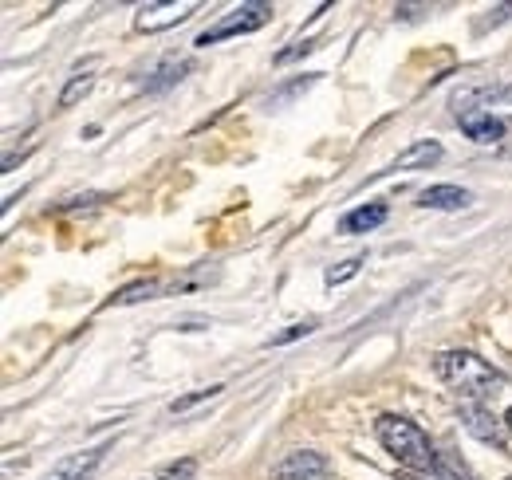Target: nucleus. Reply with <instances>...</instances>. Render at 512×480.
<instances>
[{"instance_id":"a211bd4d","label":"nucleus","mask_w":512,"mask_h":480,"mask_svg":"<svg viewBox=\"0 0 512 480\" xmlns=\"http://www.w3.org/2000/svg\"><path fill=\"white\" fill-rule=\"evenodd\" d=\"M312 331H316V323H292L288 331L272 335V339H268V347H284V343H292V339H300V335H312Z\"/></svg>"},{"instance_id":"9b49d317","label":"nucleus","mask_w":512,"mask_h":480,"mask_svg":"<svg viewBox=\"0 0 512 480\" xmlns=\"http://www.w3.org/2000/svg\"><path fill=\"white\" fill-rule=\"evenodd\" d=\"M386 221V205L383 201H371V205H359V209H351L343 221H339V229L343 233H371V229H379Z\"/></svg>"},{"instance_id":"6e6552de","label":"nucleus","mask_w":512,"mask_h":480,"mask_svg":"<svg viewBox=\"0 0 512 480\" xmlns=\"http://www.w3.org/2000/svg\"><path fill=\"white\" fill-rule=\"evenodd\" d=\"M457 122H461V130H465L473 142H485V146H489V142H501L505 130H509L505 122L493 119V115L481 111V107H473V111H457Z\"/></svg>"},{"instance_id":"ddd939ff","label":"nucleus","mask_w":512,"mask_h":480,"mask_svg":"<svg viewBox=\"0 0 512 480\" xmlns=\"http://www.w3.org/2000/svg\"><path fill=\"white\" fill-rule=\"evenodd\" d=\"M162 284L158 280H142V284H130V288H123L115 300L107 303V307H115V303H138V300H154V292H158Z\"/></svg>"},{"instance_id":"9d476101","label":"nucleus","mask_w":512,"mask_h":480,"mask_svg":"<svg viewBox=\"0 0 512 480\" xmlns=\"http://www.w3.org/2000/svg\"><path fill=\"white\" fill-rule=\"evenodd\" d=\"M442 142H434V138H426V142H414L410 150H402L398 158H394V166L390 170H422V166H434V162H442Z\"/></svg>"},{"instance_id":"f03ea898","label":"nucleus","mask_w":512,"mask_h":480,"mask_svg":"<svg viewBox=\"0 0 512 480\" xmlns=\"http://www.w3.org/2000/svg\"><path fill=\"white\" fill-rule=\"evenodd\" d=\"M434 366H438L442 382L461 402H485L505 386V374L493 362L473 355V351H446V355H438Z\"/></svg>"},{"instance_id":"423d86ee","label":"nucleus","mask_w":512,"mask_h":480,"mask_svg":"<svg viewBox=\"0 0 512 480\" xmlns=\"http://www.w3.org/2000/svg\"><path fill=\"white\" fill-rule=\"evenodd\" d=\"M107 449H111V441H103V445H95V449H83V453H71V457H64L56 469H48L40 480H87L99 465H103Z\"/></svg>"},{"instance_id":"6ab92c4d","label":"nucleus","mask_w":512,"mask_h":480,"mask_svg":"<svg viewBox=\"0 0 512 480\" xmlns=\"http://www.w3.org/2000/svg\"><path fill=\"white\" fill-rule=\"evenodd\" d=\"M406 480H461L449 465H438L434 473H406Z\"/></svg>"},{"instance_id":"f3484780","label":"nucleus","mask_w":512,"mask_h":480,"mask_svg":"<svg viewBox=\"0 0 512 480\" xmlns=\"http://www.w3.org/2000/svg\"><path fill=\"white\" fill-rule=\"evenodd\" d=\"M359 264H363V260H359V256H351V260H343L339 268H327V276H323V280H327V284H343V280H351V276L359 272Z\"/></svg>"},{"instance_id":"0eeeda50","label":"nucleus","mask_w":512,"mask_h":480,"mask_svg":"<svg viewBox=\"0 0 512 480\" xmlns=\"http://www.w3.org/2000/svg\"><path fill=\"white\" fill-rule=\"evenodd\" d=\"M461 421H465V429H469L473 437H481L485 445L505 449V429L497 425V418H493L481 402H461Z\"/></svg>"},{"instance_id":"2eb2a0df","label":"nucleus","mask_w":512,"mask_h":480,"mask_svg":"<svg viewBox=\"0 0 512 480\" xmlns=\"http://www.w3.org/2000/svg\"><path fill=\"white\" fill-rule=\"evenodd\" d=\"M182 71H186V63H182V60H166L158 71H154L158 79H154V83H142V87H146V91H162V87L178 83V79H182Z\"/></svg>"},{"instance_id":"1a4fd4ad","label":"nucleus","mask_w":512,"mask_h":480,"mask_svg":"<svg viewBox=\"0 0 512 480\" xmlns=\"http://www.w3.org/2000/svg\"><path fill=\"white\" fill-rule=\"evenodd\" d=\"M473 197H469V189H461V185H430V189H422L418 193V205L422 209H442V213H457V209H465Z\"/></svg>"},{"instance_id":"f8f14e48","label":"nucleus","mask_w":512,"mask_h":480,"mask_svg":"<svg viewBox=\"0 0 512 480\" xmlns=\"http://www.w3.org/2000/svg\"><path fill=\"white\" fill-rule=\"evenodd\" d=\"M95 67H99V60L91 56V60L83 63V67H79V71H75V75L67 79V87L60 91V111L75 107V103H79V99H83V95H87V91L95 87Z\"/></svg>"},{"instance_id":"39448f33","label":"nucleus","mask_w":512,"mask_h":480,"mask_svg":"<svg viewBox=\"0 0 512 480\" xmlns=\"http://www.w3.org/2000/svg\"><path fill=\"white\" fill-rule=\"evenodd\" d=\"M331 477V465L323 453L312 449H300V453H288L280 465H276V480H327Z\"/></svg>"},{"instance_id":"aec40b11","label":"nucleus","mask_w":512,"mask_h":480,"mask_svg":"<svg viewBox=\"0 0 512 480\" xmlns=\"http://www.w3.org/2000/svg\"><path fill=\"white\" fill-rule=\"evenodd\" d=\"M312 48H316V44H312V40H304V44H296V48H288V52H280V56H276V63H288V60H296V56H308Z\"/></svg>"},{"instance_id":"4468645a","label":"nucleus","mask_w":512,"mask_h":480,"mask_svg":"<svg viewBox=\"0 0 512 480\" xmlns=\"http://www.w3.org/2000/svg\"><path fill=\"white\" fill-rule=\"evenodd\" d=\"M193 473H197V461L182 457V461H174V465H166V469H158V473H150L142 480H193Z\"/></svg>"},{"instance_id":"412c9836","label":"nucleus","mask_w":512,"mask_h":480,"mask_svg":"<svg viewBox=\"0 0 512 480\" xmlns=\"http://www.w3.org/2000/svg\"><path fill=\"white\" fill-rule=\"evenodd\" d=\"M505 429H509V433H512V410H509V414H505Z\"/></svg>"},{"instance_id":"dca6fc26","label":"nucleus","mask_w":512,"mask_h":480,"mask_svg":"<svg viewBox=\"0 0 512 480\" xmlns=\"http://www.w3.org/2000/svg\"><path fill=\"white\" fill-rule=\"evenodd\" d=\"M225 386H209V390H193V394H186V398H174L170 402V414H190L193 406H201V402H209V398H217Z\"/></svg>"},{"instance_id":"20e7f679","label":"nucleus","mask_w":512,"mask_h":480,"mask_svg":"<svg viewBox=\"0 0 512 480\" xmlns=\"http://www.w3.org/2000/svg\"><path fill=\"white\" fill-rule=\"evenodd\" d=\"M197 12V0H166V4H142L138 16H134V28L138 32H162V28H174L182 20H190Z\"/></svg>"},{"instance_id":"f257e3e1","label":"nucleus","mask_w":512,"mask_h":480,"mask_svg":"<svg viewBox=\"0 0 512 480\" xmlns=\"http://www.w3.org/2000/svg\"><path fill=\"white\" fill-rule=\"evenodd\" d=\"M375 437L383 441V449L406 469V473H434L442 461H438V449L434 441L422 433V425H414L402 414H379L375 421Z\"/></svg>"},{"instance_id":"7ed1b4c3","label":"nucleus","mask_w":512,"mask_h":480,"mask_svg":"<svg viewBox=\"0 0 512 480\" xmlns=\"http://www.w3.org/2000/svg\"><path fill=\"white\" fill-rule=\"evenodd\" d=\"M268 20H272V4H264V0H249V4H237L233 12H225L217 24H209L193 44H197V48H209V44H221V40H229V36L256 32V28H264Z\"/></svg>"}]
</instances>
